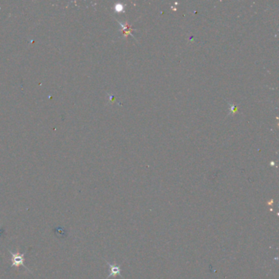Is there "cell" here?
Here are the masks:
<instances>
[{
    "label": "cell",
    "mask_w": 279,
    "mask_h": 279,
    "mask_svg": "<svg viewBox=\"0 0 279 279\" xmlns=\"http://www.w3.org/2000/svg\"><path fill=\"white\" fill-rule=\"evenodd\" d=\"M0 254H1V253H0Z\"/></svg>",
    "instance_id": "cell-5"
},
{
    "label": "cell",
    "mask_w": 279,
    "mask_h": 279,
    "mask_svg": "<svg viewBox=\"0 0 279 279\" xmlns=\"http://www.w3.org/2000/svg\"><path fill=\"white\" fill-rule=\"evenodd\" d=\"M8 251L10 252L11 256H12V258H11V261H12V264H11V267H14L16 269H18L20 266H22L24 267L25 269H27L30 273V270L27 268L26 265H25L24 264V260H25V258H24V256L25 255V252L24 253H19V252H17V253H14L11 250L8 249Z\"/></svg>",
    "instance_id": "cell-1"
},
{
    "label": "cell",
    "mask_w": 279,
    "mask_h": 279,
    "mask_svg": "<svg viewBox=\"0 0 279 279\" xmlns=\"http://www.w3.org/2000/svg\"><path fill=\"white\" fill-rule=\"evenodd\" d=\"M109 267H110V274L108 275L107 278H109L110 277H112V276H116V274H120V268L116 265H112V264H109Z\"/></svg>",
    "instance_id": "cell-2"
},
{
    "label": "cell",
    "mask_w": 279,
    "mask_h": 279,
    "mask_svg": "<svg viewBox=\"0 0 279 279\" xmlns=\"http://www.w3.org/2000/svg\"><path fill=\"white\" fill-rule=\"evenodd\" d=\"M232 106V109H231V111H232V112H236V111H237V108L235 107L234 105H232V106Z\"/></svg>",
    "instance_id": "cell-4"
},
{
    "label": "cell",
    "mask_w": 279,
    "mask_h": 279,
    "mask_svg": "<svg viewBox=\"0 0 279 279\" xmlns=\"http://www.w3.org/2000/svg\"><path fill=\"white\" fill-rule=\"evenodd\" d=\"M116 9L117 11H122L123 10V5H121V4L116 5Z\"/></svg>",
    "instance_id": "cell-3"
}]
</instances>
